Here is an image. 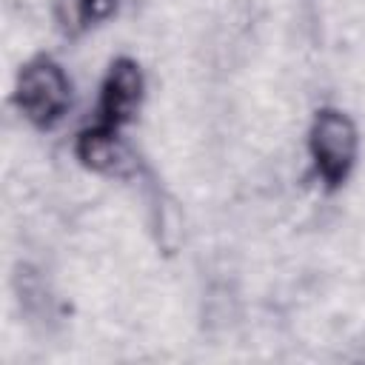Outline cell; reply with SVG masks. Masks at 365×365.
I'll list each match as a JSON object with an SVG mask.
<instances>
[{
	"label": "cell",
	"mask_w": 365,
	"mask_h": 365,
	"mask_svg": "<svg viewBox=\"0 0 365 365\" xmlns=\"http://www.w3.org/2000/svg\"><path fill=\"white\" fill-rule=\"evenodd\" d=\"M68 97H71V88L63 68L48 60H37L26 66L17 80V106L37 125L54 123L66 111Z\"/></svg>",
	"instance_id": "obj_1"
},
{
	"label": "cell",
	"mask_w": 365,
	"mask_h": 365,
	"mask_svg": "<svg viewBox=\"0 0 365 365\" xmlns=\"http://www.w3.org/2000/svg\"><path fill=\"white\" fill-rule=\"evenodd\" d=\"M311 154L319 174L336 185L348 177L356 157V128L339 111H319L311 128Z\"/></svg>",
	"instance_id": "obj_2"
},
{
	"label": "cell",
	"mask_w": 365,
	"mask_h": 365,
	"mask_svg": "<svg viewBox=\"0 0 365 365\" xmlns=\"http://www.w3.org/2000/svg\"><path fill=\"white\" fill-rule=\"evenodd\" d=\"M143 97V74L131 60H117L106 77L103 86V97H100V125H111L117 128L120 123H125Z\"/></svg>",
	"instance_id": "obj_3"
},
{
	"label": "cell",
	"mask_w": 365,
	"mask_h": 365,
	"mask_svg": "<svg viewBox=\"0 0 365 365\" xmlns=\"http://www.w3.org/2000/svg\"><path fill=\"white\" fill-rule=\"evenodd\" d=\"M77 154L94 171L123 174L128 168V151L117 140V131L111 125H100L97 123L94 128L83 131L80 134V143H77Z\"/></svg>",
	"instance_id": "obj_4"
},
{
	"label": "cell",
	"mask_w": 365,
	"mask_h": 365,
	"mask_svg": "<svg viewBox=\"0 0 365 365\" xmlns=\"http://www.w3.org/2000/svg\"><path fill=\"white\" fill-rule=\"evenodd\" d=\"M117 0H57V17L66 29L77 31L88 23L106 20L114 11Z\"/></svg>",
	"instance_id": "obj_5"
}]
</instances>
